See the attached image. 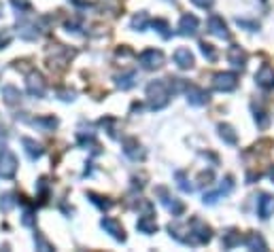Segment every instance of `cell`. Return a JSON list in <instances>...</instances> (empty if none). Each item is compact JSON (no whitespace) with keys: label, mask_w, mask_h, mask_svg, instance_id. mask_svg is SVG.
Instances as JSON below:
<instances>
[{"label":"cell","mask_w":274,"mask_h":252,"mask_svg":"<svg viewBox=\"0 0 274 252\" xmlns=\"http://www.w3.org/2000/svg\"><path fill=\"white\" fill-rule=\"evenodd\" d=\"M219 136H221L228 144H236V142H238L236 131H234V127H230L228 123H221V125H219Z\"/></svg>","instance_id":"603a6c76"},{"label":"cell","mask_w":274,"mask_h":252,"mask_svg":"<svg viewBox=\"0 0 274 252\" xmlns=\"http://www.w3.org/2000/svg\"><path fill=\"white\" fill-rule=\"evenodd\" d=\"M134 85H136V72H134V70H130L128 74L117 76V87L123 89V91H126V89H132Z\"/></svg>","instance_id":"7402d4cb"},{"label":"cell","mask_w":274,"mask_h":252,"mask_svg":"<svg viewBox=\"0 0 274 252\" xmlns=\"http://www.w3.org/2000/svg\"><path fill=\"white\" fill-rule=\"evenodd\" d=\"M88 197H90V201L93 203V206H98L102 212L113 208V201L108 199V197H102V195H98V193H91V191H90V193H88Z\"/></svg>","instance_id":"cb8c5ba5"},{"label":"cell","mask_w":274,"mask_h":252,"mask_svg":"<svg viewBox=\"0 0 274 252\" xmlns=\"http://www.w3.org/2000/svg\"><path fill=\"white\" fill-rule=\"evenodd\" d=\"M213 87L217 91H223V93L234 91L238 87V74L236 72H219V74H215Z\"/></svg>","instance_id":"5b68a950"},{"label":"cell","mask_w":274,"mask_h":252,"mask_svg":"<svg viewBox=\"0 0 274 252\" xmlns=\"http://www.w3.org/2000/svg\"><path fill=\"white\" fill-rule=\"evenodd\" d=\"M257 214H260V218L268 220L272 214H274V197L268 193H262L260 199H257Z\"/></svg>","instance_id":"7c38bea8"},{"label":"cell","mask_w":274,"mask_h":252,"mask_svg":"<svg viewBox=\"0 0 274 252\" xmlns=\"http://www.w3.org/2000/svg\"><path fill=\"white\" fill-rule=\"evenodd\" d=\"M170 93H172V91L168 89L166 78H164V81H153V83H149V87H147L149 108H151V110H162L164 106H168Z\"/></svg>","instance_id":"6da1fadb"},{"label":"cell","mask_w":274,"mask_h":252,"mask_svg":"<svg viewBox=\"0 0 274 252\" xmlns=\"http://www.w3.org/2000/svg\"><path fill=\"white\" fill-rule=\"evenodd\" d=\"M177 185L185 193H191L193 191V185H189V180H187V176L183 174V172H179V174H177Z\"/></svg>","instance_id":"f1b7e54d"},{"label":"cell","mask_w":274,"mask_h":252,"mask_svg":"<svg viewBox=\"0 0 274 252\" xmlns=\"http://www.w3.org/2000/svg\"><path fill=\"white\" fill-rule=\"evenodd\" d=\"M138 64L145 70H160L164 66V53L160 49H145L138 55Z\"/></svg>","instance_id":"3957f363"},{"label":"cell","mask_w":274,"mask_h":252,"mask_svg":"<svg viewBox=\"0 0 274 252\" xmlns=\"http://www.w3.org/2000/svg\"><path fill=\"white\" fill-rule=\"evenodd\" d=\"M208 32L215 34L217 38H223V41H230V30L225 26V21L219 17V15H210L208 19Z\"/></svg>","instance_id":"8fae6325"},{"label":"cell","mask_w":274,"mask_h":252,"mask_svg":"<svg viewBox=\"0 0 274 252\" xmlns=\"http://www.w3.org/2000/svg\"><path fill=\"white\" fill-rule=\"evenodd\" d=\"M15 195L13 193H6V195H2L0 197V210L2 212H9V210H13V206H15Z\"/></svg>","instance_id":"f546056e"},{"label":"cell","mask_w":274,"mask_h":252,"mask_svg":"<svg viewBox=\"0 0 274 252\" xmlns=\"http://www.w3.org/2000/svg\"><path fill=\"white\" fill-rule=\"evenodd\" d=\"M26 87H28V93L32 98H43L45 91H47V83L38 72H30L26 78Z\"/></svg>","instance_id":"52a82bcc"},{"label":"cell","mask_w":274,"mask_h":252,"mask_svg":"<svg viewBox=\"0 0 274 252\" xmlns=\"http://www.w3.org/2000/svg\"><path fill=\"white\" fill-rule=\"evenodd\" d=\"M123 153H126L132 161H138V159H143V157H145V153L140 151V144H138L136 138L123 140Z\"/></svg>","instance_id":"ac0fdd59"},{"label":"cell","mask_w":274,"mask_h":252,"mask_svg":"<svg viewBox=\"0 0 274 252\" xmlns=\"http://www.w3.org/2000/svg\"><path fill=\"white\" fill-rule=\"evenodd\" d=\"M200 51L202 55L208 60V62H215L217 60V51H215V47L213 45H208V43H200Z\"/></svg>","instance_id":"83f0119b"},{"label":"cell","mask_w":274,"mask_h":252,"mask_svg":"<svg viewBox=\"0 0 274 252\" xmlns=\"http://www.w3.org/2000/svg\"><path fill=\"white\" fill-rule=\"evenodd\" d=\"M228 60H230V64L234 68H245L247 66V51L245 49H240L238 45H232L230 47V51H228Z\"/></svg>","instance_id":"5bb4252c"},{"label":"cell","mask_w":274,"mask_h":252,"mask_svg":"<svg viewBox=\"0 0 274 252\" xmlns=\"http://www.w3.org/2000/svg\"><path fill=\"white\" fill-rule=\"evenodd\" d=\"M255 83L262 89H274V68L270 64H264L255 74Z\"/></svg>","instance_id":"30bf717a"},{"label":"cell","mask_w":274,"mask_h":252,"mask_svg":"<svg viewBox=\"0 0 274 252\" xmlns=\"http://www.w3.org/2000/svg\"><path fill=\"white\" fill-rule=\"evenodd\" d=\"M270 178H272V180H274V168H272V170H270Z\"/></svg>","instance_id":"8d00e7d4"},{"label":"cell","mask_w":274,"mask_h":252,"mask_svg":"<svg viewBox=\"0 0 274 252\" xmlns=\"http://www.w3.org/2000/svg\"><path fill=\"white\" fill-rule=\"evenodd\" d=\"M147 23H149V17L145 13H138V15H134V19H132V28L134 30H140V32H143V30L147 28Z\"/></svg>","instance_id":"4316f807"},{"label":"cell","mask_w":274,"mask_h":252,"mask_svg":"<svg viewBox=\"0 0 274 252\" xmlns=\"http://www.w3.org/2000/svg\"><path fill=\"white\" fill-rule=\"evenodd\" d=\"M2 98H4V102L9 106H15V104H19V102H21V93H19L17 87H13V85H4V87H2Z\"/></svg>","instance_id":"d6986e66"},{"label":"cell","mask_w":274,"mask_h":252,"mask_svg":"<svg viewBox=\"0 0 274 252\" xmlns=\"http://www.w3.org/2000/svg\"><path fill=\"white\" fill-rule=\"evenodd\" d=\"M189 229H191V246L208 244L210 238H213V229H210L202 218H191L189 220Z\"/></svg>","instance_id":"7a4b0ae2"},{"label":"cell","mask_w":274,"mask_h":252,"mask_svg":"<svg viewBox=\"0 0 274 252\" xmlns=\"http://www.w3.org/2000/svg\"><path fill=\"white\" fill-rule=\"evenodd\" d=\"M15 174H17V159L11 151H2V155H0V178L9 180Z\"/></svg>","instance_id":"8992f818"},{"label":"cell","mask_w":274,"mask_h":252,"mask_svg":"<svg viewBox=\"0 0 274 252\" xmlns=\"http://www.w3.org/2000/svg\"><path fill=\"white\" fill-rule=\"evenodd\" d=\"M34 244H36V248H38V250H53V246L43 238L41 233H36V235H34Z\"/></svg>","instance_id":"d6a6232c"},{"label":"cell","mask_w":274,"mask_h":252,"mask_svg":"<svg viewBox=\"0 0 274 252\" xmlns=\"http://www.w3.org/2000/svg\"><path fill=\"white\" fill-rule=\"evenodd\" d=\"M185 93H187V100H189L191 106H204L208 102V93L202 87H195V85H189V87L185 89Z\"/></svg>","instance_id":"4fadbf2b"},{"label":"cell","mask_w":274,"mask_h":252,"mask_svg":"<svg viewBox=\"0 0 274 252\" xmlns=\"http://www.w3.org/2000/svg\"><path fill=\"white\" fill-rule=\"evenodd\" d=\"M195 6H200V9H210V6L215 4V0H191Z\"/></svg>","instance_id":"836d02e7"},{"label":"cell","mask_w":274,"mask_h":252,"mask_svg":"<svg viewBox=\"0 0 274 252\" xmlns=\"http://www.w3.org/2000/svg\"><path fill=\"white\" fill-rule=\"evenodd\" d=\"M21 144H23V148H26V155L30 157V161H36V159H41L43 157V146L36 142V140H32V138H21Z\"/></svg>","instance_id":"e0dca14e"},{"label":"cell","mask_w":274,"mask_h":252,"mask_svg":"<svg viewBox=\"0 0 274 252\" xmlns=\"http://www.w3.org/2000/svg\"><path fill=\"white\" fill-rule=\"evenodd\" d=\"M136 229H138L140 233H145V235H153V233H158V223H155V218L151 216V212H147V214H143V216L138 218Z\"/></svg>","instance_id":"9a60e30c"},{"label":"cell","mask_w":274,"mask_h":252,"mask_svg":"<svg viewBox=\"0 0 274 252\" xmlns=\"http://www.w3.org/2000/svg\"><path fill=\"white\" fill-rule=\"evenodd\" d=\"M221 242H223V248H234V246H238V244L242 242V238H240V233L236 229H230V231L223 233Z\"/></svg>","instance_id":"d4e9b609"},{"label":"cell","mask_w":274,"mask_h":252,"mask_svg":"<svg viewBox=\"0 0 274 252\" xmlns=\"http://www.w3.org/2000/svg\"><path fill=\"white\" fill-rule=\"evenodd\" d=\"M151 26L158 30V34L162 36V38H170L172 36V32H170V26H168V21L166 19H153L151 21Z\"/></svg>","instance_id":"484cf974"},{"label":"cell","mask_w":274,"mask_h":252,"mask_svg":"<svg viewBox=\"0 0 274 252\" xmlns=\"http://www.w3.org/2000/svg\"><path fill=\"white\" fill-rule=\"evenodd\" d=\"M245 246L249 250H266V248H268V244L264 242V238L260 233H249L247 240H245Z\"/></svg>","instance_id":"ffe728a7"},{"label":"cell","mask_w":274,"mask_h":252,"mask_svg":"<svg viewBox=\"0 0 274 252\" xmlns=\"http://www.w3.org/2000/svg\"><path fill=\"white\" fill-rule=\"evenodd\" d=\"M100 227H102L108 235H113L117 242H126V231H123V227H121V223L117 218L104 216L102 220H100Z\"/></svg>","instance_id":"ba28073f"},{"label":"cell","mask_w":274,"mask_h":252,"mask_svg":"<svg viewBox=\"0 0 274 252\" xmlns=\"http://www.w3.org/2000/svg\"><path fill=\"white\" fill-rule=\"evenodd\" d=\"M175 64L181 68V70L193 68V53H191L189 49H185V47L177 49V51H175Z\"/></svg>","instance_id":"2e32d148"},{"label":"cell","mask_w":274,"mask_h":252,"mask_svg":"<svg viewBox=\"0 0 274 252\" xmlns=\"http://www.w3.org/2000/svg\"><path fill=\"white\" fill-rule=\"evenodd\" d=\"M155 195H158V197H160V201H162L164 206L168 208V212H172V216H181L183 212H185L183 201H179L177 197H172V195L168 193V189L158 187V189H155Z\"/></svg>","instance_id":"277c9868"},{"label":"cell","mask_w":274,"mask_h":252,"mask_svg":"<svg viewBox=\"0 0 274 252\" xmlns=\"http://www.w3.org/2000/svg\"><path fill=\"white\" fill-rule=\"evenodd\" d=\"M11 4H13V6H15V9H17L19 13H23V15L32 11V4H30L28 0H11Z\"/></svg>","instance_id":"1f68e13d"},{"label":"cell","mask_w":274,"mask_h":252,"mask_svg":"<svg viewBox=\"0 0 274 252\" xmlns=\"http://www.w3.org/2000/svg\"><path fill=\"white\" fill-rule=\"evenodd\" d=\"M198 28H200V21L195 15L185 13L181 17V21H179V34L181 36H195L198 34Z\"/></svg>","instance_id":"9c48e42d"},{"label":"cell","mask_w":274,"mask_h":252,"mask_svg":"<svg viewBox=\"0 0 274 252\" xmlns=\"http://www.w3.org/2000/svg\"><path fill=\"white\" fill-rule=\"evenodd\" d=\"M28 123L34 125V127H41L45 131H49L58 125V119H53V117H36V119H28Z\"/></svg>","instance_id":"44dd1931"},{"label":"cell","mask_w":274,"mask_h":252,"mask_svg":"<svg viewBox=\"0 0 274 252\" xmlns=\"http://www.w3.org/2000/svg\"><path fill=\"white\" fill-rule=\"evenodd\" d=\"M0 151H4V136H2V131H0Z\"/></svg>","instance_id":"d590c367"},{"label":"cell","mask_w":274,"mask_h":252,"mask_svg":"<svg viewBox=\"0 0 274 252\" xmlns=\"http://www.w3.org/2000/svg\"><path fill=\"white\" fill-rule=\"evenodd\" d=\"M255 121H257V125L264 129V127H268V123H270V117H268V113L266 110H262V108H255Z\"/></svg>","instance_id":"4dcf8cb0"},{"label":"cell","mask_w":274,"mask_h":252,"mask_svg":"<svg viewBox=\"0 0 274 252\" xmlns=\"http://www.w3.org/2000/svg\"><path fill=\"white\" fill-rule=\"evenodd\" d=\"M2 11H4V6H2V2H0V15H2Z\"/></svg>","instance_id":"74e56055"},{"label":"cell","mask_w":274,"mask_h":252,"mask_svg":"<svg viewBox=\"0 0 274 252\" xmlns=\"http://www.w3.org/2000/svg\"><path fill=\"white\" fill-rule=\"evenodd\" d=\"M11 43V34H6V32H0V49H4L6 45Z\"/></svg>","instance_id":"e575fe53"}]
</instances>
